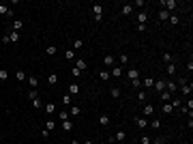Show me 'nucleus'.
Returning <instances> with one entry per match:
<instances>
[{"mask_svg": "<svg viewBox=\"0 0 193 144\" xmlns=\"http://www.w3.org/2000/svg\"><path fill=\"white\" fill-rule=\"evenodd\" d=\"M176 84H178V90H180L182 95H191V90H193V84H191V82H187L185 78H180Z\"/></svg>", "mask_w": 193, "mask_h": 144, "instance_id": "1", "label": "nucleus"}, {"mask_svg": "<svg viewBox=\"0 0 193 144\" xmlns=\"http://www.w3.org/2000/svg\"><path fill=\"white\" fill-rule=\"evenodd\" d=\"M159 5H161V7H163V9H165L167 13H172V11H174V9L178 7V2H176V0H161Z\"/></svg>", "mask_w": 193, "mask_h": 144, "instance_id": "2", "label": "nucleus"}, {"mask_svg": "<svg viewBox=\"0 0 193 144\" xmlns=\"http://www.w3.org/2000/svg\"><path fill=\"white\" fill-rule=\"evenodd\" d=\"M92 13H94V19H97V22L103 19V7H101V5H92Z\"/></svg>", "mask_w": 193, "mask_h": 144, "instance_id": "3", "label": "nucleus"}, {"mask_svg": "<svg viewBox=\"0 0 193 144\" xmlns=\"http://www.w3.org/2000/svg\"><path fill=\"white\" fill-rule=\"evenodd\" d=\"M152 114H155V105H152V103H144V108H142V116H146V118H148V116H152Z\"/></svg>", "mask_w": 193, "mask_h": 144, "instance_id": "4", "label": "nucleus"}, {"mask_svg": "<svg viewBox=\"0 0 193 144\" xmlns=\"http://www.w3.org/2000/svg\"><path fill=\"white\" fill-rule=\"evenodd\" d=\"M123 73H125V69L120 67V65H114V67H112V71H110V75H112V78H120Z\"/></svg>", "mask_w": 193, "mask_h": 144, "instance_id": "5", "label": "nucleus"}, {"mask_svg": "<svg viewBox=\"0 0 193 144\" xmlns=\"http://www.w3.org/2000/svg\"><path fill=\"white\" fill-rule=\"evenodd\" d=\"M0 15H7V17H13V9H9L7 5L0 2Z\"/></svg>", "mask_w": 193, "mask_h": 144, "instance_id": "6", "label": "nucleus"}, {"mask_svg": "<svg viewBox=\"0 0 193 144\" xmlns=\"http://www.w3.org/2000/svg\"><path fill=\"white\" fill-rule=\"evenodd\" d=\"M135 125L137 127H148V118L146 116H135Z\"/></svg>", "mask_w": 193, "mask_h": 144, "instance_id": "7", "label": "nucleus"}, {"mask_svg": "<svg viewBox=\"0 0 193 144\" xmlns=\"http://www.w3.org/2000/svg\"><path fill=\"white\" fill-rule=\"evenodd\" d=\"M127 78H129V82H131V80H137V78H139V71L131 67V69L127 71Z\"/></svg>", "mask_w": 193, "mask_h": 144, "instance_id": "8", "label": "nucleus"}, {"mask_svg": "<svg viewBox=\"0 0 193 144\" xmlns=\"http://www.w3.org/2000/svg\"><path fill=\"white\" fill-rule=\"evenodd\" d=\"M114 140H116V142H120V144H123V142L127 140V131H123V129H120V131H118V133L114 136Z\"/></svg>", "mask_w": 193, "mask_h": 144, "instance_id": "9", "label": "nucleus"}, {"mask_svg": "<svg viewBox=\"0 0 193 144\" xmlns=\"http://www.w3.org/2000/svg\"><path fill=\"white\" fill-rule=\"evenodd\" d=\"M148 22V13L146 11H139L137 13V24H146Z\"/></svg>", "mask_w": 193, "mask_h": 144, "instance_id": "10", "label": "nucleus"}, {"mask_svg": "<svg viewBox=\"0 0 193 144\" xmlns=\"http://www.w3.org/2000/svg\"><path fill=\"white\" fill-rule=\"evenodd\" d=\"M167 24H172V26H178L180 24V17L176 13H170V19H167Z\"/></svg>", "mask_w": 193, "mask_h": 144, "instance_id": "11", "label": "nucleus"}, {"mask_svg": "<svg viewBox=\"0 0 193 144\" xmlns=\"http://www.w3.org/2000/svg\"><path fill=\"white\" fill-rule=\"evenodd\" d=\"M43 112L54 114V112H56V103H52V101H50V103H45V105H43Z\"/></svg>", "mask_w": 193, "mask_h": 144, "instance_id": "12", "label": "nucleus"}, {"mask_svg": "<svg viewBox=\"0 0 193 144\" xmlns=\"http://www.w3.org/2000/svg\"><path fill=\"white\" fill-rule=\"evenodd\" d=\"M120 13H123L125 17H127V15H131V13H133V5H123V9H120Z\"/></svg>", "mask_w": 193, "mask_h": 144, "instance_id": "13", "label": "nucleus"}, {"mask_svg": "<svg viewBox=\"0 0 193 144\" xmlns=\"http://www.w3.org/2000/svg\"><path fill=\"white\" fill-rule=\"evenodd\" d=\"M75 69H80V71H86V69H88V65H86V60H82V58H77V60H75Z\"/></svg>", "mask_w": 193, "mask_h": 144, "instance_id": "14", "label": "nucleus"}, {"mask_svg": "<svg viewBox=\"0 0 193 144\" xmlns=\"http://www.w3.org/2000/svg\"><path fill=\"white\" fill-rule=\"evenodd\" d=\"M11 26H13V30H15V32H19V30L24 28V22H21V19H13Z\"/></svg>", "mask_w": 193, "mask_h": 144, "instance_id": "15", "label": "nucleus"}, {"mask_svg": "<svg viewBox=\"0 0 193 144\" xmlns=\"http://www.w3.org/2000/svg\"><path fill=\"white\" fill-rule=\"evenodd\" d=\"M146 99H148V92L137 90V101H139V103H146Z\"/></svg>", "mask_w": 193, "mask_h": 144, "instance_id": "16", "label": "nucleus"}, {"mask_svg": "<svg viewBox=\"0 0 193 144\" xmlns=\"http://www.w3.org/2000/svg\"><path fill=\"white\" fill-rule=\"evenodd\" d=\"M60 127H62V131H67V133H69L71 129H73V123H71V121H62V123H60Z\"/></svg>", "mask_w": 193, "mask_h": 144, "instance_id": "17", "label": "nucleus"}, {"mask_svg": "<svg viewBox=\"0 0 193 144\" xmlns=\"http://www.w3.org/2000/svg\"><path fill=\"white\" fill-rule=\"evenodd\" d=\"M103 65H105V67H114V65H116V58H114V56H105V58H103Z\"/></svg>", "mask_w": 193, "mask_h": 144, "instance_id": "18", "label": "nucleus"}, {"mask_svg": "<svg viewBox=\"0 0 193 144\" xmlns=\"http://www.w3.org/2000/svg\"><path fill=\"white\" fill-rule=\"evenodd\" d=\"M99 125H103V127L110 125V116H107V114H101V116H99Z\"/></svg>", "mask_w": 193, "mask_h": 144, "instance_id": "19", "label": "nucleus"}, {"mask_svg": "<svg viewBox=\"0 0 193 144\" xmlns=\"http://www.w3.org/2000/svg\"><path fill=\"white\" fill-rule=\"evenodd\" d=\"M77 92H80V84H71V86H69V95H71V97L77 95Z\"/></svg>", "mask_w": 193, "mask_h": 144, "instance_id": "20", "label": "nucleus"}, {"mask_svg": "<svg viewBox=\"0 0 193 144\" xmlns=\"http://www.w3.org/2000/svg\"><path fill=\"white\" fill-rule=\"evenodd\" d=\"M9 41H11V43H17V41H19V32L11 30V32H9Z\"/></svg>", "mask_w": 193, "mask_h": 144, "instance_id": "21", "label": "nucleus"}, {"mask_svg": "<svg viewBox=\"0 0 193 144\" xmlns=\"http://www.w3.org/2000/svg\"><path fill=\"white\" fill-rule=\"evenodd\" d=\"M28 84H30L32 88H37V86H39V78H37V75H28Z\"/></svg>", "mask_w": 193, "mask_h": 144, "instance_id": "22", "label": "nucleus"}, {"mask_svg": "<svg viewBox=\"0 0 193 144\" xmlns=\"http://www.w3.org/2000/svg\"><path fill=\"white\" fill-rule=\"evenodd\" d=\"M155 88H157L159 92H163V90H165V80H157V82H155Z\"/></svg>", "mask_w": 193, "mask_h": 144, "instance_id": "23", "label": "nucleus"}, {"mask_svg": "<svg viewBox=\"0 0 193 144\" xmlns=\"http://www.w3.org/2000/svg\"><path fill=\"white\" fill-rule=\"evenodd\" d=\"M99 78H101L103 82H107V80L112 78V75H110V71H105V69H101V71H99Z\"/></svg>", "mask_w": 193, "mask_h": 144, "instance_id": "24", "label": "nucleus"}, {"mask_svg": "<svg viewBox=\"0 0 193 144\" xmlns=\"http://www.w3.org/2000/svg\"><path fill=\"white\" fill-rule=\"evenodd\" d=\"M161 112H163V114H172V112H174V108H172V103H163V108H161Z\"/></svg>", "mask_w": 193, "mask_h": 144, "instance_id": "25", "label": "nucleus"}, {"mask_svg": "<svg viewBox=\"0 0 193 144\" xmlns=\"http://www.w3.org/2000/svg\"><path fill=\"white\" fill-rule=\"evenodd\" d=\"M80 112H82V108H80V105H71V110H69V114H71V116H80Z\"/></svg>", "mask_w": 193, "mask_h": 144, "instance_id": "26", "label": "nucleus"}, {"mask_svg": "<svg viewBox=\"0 0 193 144\" xmlns=\"http://www.w3.org/2000/svg\"><path fill=\"white\" fill-rule=\"evenodd\" d=\"M58 121H60V123H62V121H69V112H67V110H60V112H58Z\"/></svg>", "mask_w": 193, "mask_h": 144, "instance_id": "27", "label": "nucleus"}, {"mask_svg": "<svg viewBox=\"0 0 193 144\" xmlns=\"http://www.w3.org/2000/svg\"><path fill=\"white\" fill-rule=\"evenodd\" d=\"M110 95H112L114 99H118V97H120V88H118V86H112V88H110Z\"/></svg>", "mask_w": 193, "mask_h": 144, "instance_id": "28", "label": "nucleus"}, {"mask_svg": "<svg viewBox=\"0 0 193 144\" xmlns=\"http://www.w3.org/2000/svg\"><path fill=\"white\" fill-rule=\"evenodd\" d=\"M45 52L50 54V56H56V52H58V47H56V45H47V47H45Z\"/></svg>", "mask_w": 193, "mask_h": 144, "instance_id": "29", "label": "nucleus"}, {"mask_svg": "<svg viewBox=\"0 0 193 144\" xmlns=\"http://www.w3.org/2000/svg\"><path fill=\"white\" fill-rule=\"evenodd\" d=\"M170 99H172V95L167 92V90H163V92H161V101H163V103H170Z\"/></svg>", "mask_w": 193, "mask_h": 144, "instance_id": "30", "label": "nucleus"}, {"mask_svg": "<svg viewBox=\"0 0 193 144\" xmlns=\"http://www.w3.org/2000/svg\"><path fill=\"white\" fill-rule=\"evenodd\" d=\"M159 19H161V22H167V19H170V13H167L165 9H161V11H159Z\"/></svg>", "mask_w": 193, "mask_h": 144, "instance_id": "31", "label": "nucleus"}, {"mask_svg": "<svg viewBox=\"0 0 193 144\" xmlns=\"http://www.w3.org/2000/svg\"><path fill=\"white\" fill-rule=\"evenodd\" d=\"M15 75H17V80H19V82H24V80H28V75H26V71H21V69H17V73H15Z\"/></svg>", "mask_w": 193, "mask_h": 144, "instance_id": "32", "label": "nucleus"}, {"mask_svg": "<svg viewBox=\"0 0 193 144\" xmlns=\"http://www.w3.org/2000/svg\"><path fill=\"white\" fill-rule=\"evenodd\" d=\"M45 129H47V131H54V129H56V123H54V118H50V121L45 123Z\"/></svg>", "mask_w": 193, "mask_h": 144, "instance_id": "33", "label": "nucleus"}, {"mask_svg": "<svg viewBox=\"0 0 193 144\" xmlns=\"http://www.w3.org/2000/svg\"><path fill=\"white\" fill-rule=\"evenodd\" d=\"M161 60H163L165 65H170V62H172V54H170V52H163V56H161Z\"/></svg>", "mask_w": 193, "mask_h": 144, "instance_id": "34", "label": "nucleus"}, {"mask_svg": "<svg viewBox=\"0 0 193 144\" xmlns=\"http://www.w3.org/2000/svg\"><path fill=\"white\" fill-rule=\"evenodd\" d=\"M148 127H155V129H159V127H161V118H152V121L148 123Z\"/></svg>", "mask_w": 193, "mask_h": 144, "instance_id": "35", "label": "nucleus"}, {"mask_svg": "<svg viewBox=\"0 0 193 144\" xmlns=\"http://www.w3.org/2000/svg\"><path fill=\"white\" fill-rule=\"evenodd\" d=\"M167 75H176V65H174V62L167 65Z\"/></svg>", "mask_w": 193, "mask_h": 144, "instance_id": "36", "label": "nucleus"}, {"mask_svg": "<svg viewBox=\"0 0 193 144\" xmlns=\"http://www.w3.org/2000/svg\"><path fill=\"white\" fill-rule=\"evenodd\" d=\"M82 47H84V41L75 39V41H73V52H75V50H82Z\"/></svg>", "mask_w": 193, "mask_h": 144, "instance_id": "37", "label": "nucleus"}, {"mask_svg": "<svg viewBox=\"0 0 193 144\" xmlns=\"http://www.w3.org/2000/svg\"><path fill=\"white\" fill-rule=\"evenodd\" d=\"M56 82H58V75H54V73H52V75H47V84H50V86H54Z\"/></svg>", "mask_w": 193, "mask_h": 144, "instance_id": "38", "label": "nucleus"}, {"mask_svg": "<svg viewBox=\"0 0 193 144\" xmlns=\"http://www.w3.org/2000/svg\"><path fill=\"white\" fill-rule=\"evenodd\" d=\"M5 80H9V71L7 69H0V82H5Z\"/></svg>", "mask_w": 193, "mask_h": 144, "instance_id": "39", "label": "nucleus"}, {"mask_svg": "<svg viewBox=\"0 0 193 144\" xmlns=\"http://www.w3.org/2000/svg\"><path fill=\"white\" fill-rule=\"evenodd\" d=\"M142 84L146 86V88H152V86H155V80H152V78H146V80H144Z\"/></svg>", "mask_w": 193, "mask_h": 144, "instance_id": "40", "label": "nucleus"}, {"mask_svg": "<svg viewBox=\"0 0 193 144\" xmlns=\"http://www.w3.org/2000/svg\"><path fill=\"white\" fill-rule=\"evenodd\" d=\"M125 65H129V56L127 54H120V67H125Z\"/></svg>", "mask_w": 193, "mask_h": 144, "instance_id": "41", "label": "nucleus"}, {"mask_svg": "<svg viewBox=\"0 0 193 144\" xmlns=\"http://www.w3.org/2000/svg\"><path fill=\"white\" fill-rule=\"evenodd\" d=\"M28 97H30V101H34V99H39V92H37V88H32V90L28 92Z\"/></svg>", "mask_w": 193, "mask_h": 144, "instance_id": "42", "label": "nucleus"}, {"mask_svg": "<svg viewBox=\"0 0 193 144\" xmlns=\"http://www.w3.org/2000/svg\"><path fill=\"white\" fill-rule=\"evenodd\" d=\"M32 105H34V110H43V101H41V99H34Z\"/></svg>", "mask_w": 193, "mask_h": 144, "instance_id": "43", "label": "nucleus"}, {"mask_svg": "<svg viewBox=\"0 0 193 144\" xmlns=\"http://www.w3.org/2000/svg\"><path fill=\"white\" fill-rule=\"evenodd\" d=\"M139 142H142V144H150V142H152V140H150V138H148V136H142V138H139Z\"/></svg>", "mask_w": 193, "mask_h": 144, "instance_id": "44", "label": "nucleus"}, {"mask_svg": "<svg viewBox=\"0 0 193 144\" xmlns=\"http://www.w3.org/2000/svg\"><path fill=\"white\" fill-rule=\"evenodd\" d=\"M62 103H64V105H71V95H64V97H62Z\"/></svg>", "mask_w": 193, "mask_h": 144, "instance_id": "45", "label": "nucleus"}, {"mask_svg": "<svg viewBox=\"0 0 193 144\" xmlns=\"http://www.w3.org/2000/svg\"><path fill=\"white\" fill-rule=\"evenodd\" d=\"M131 86H133V88H139V86H142V82H139V78H137V80H131Z\"/></svg>", "mask_w": 193, "mask_h": 144, "instance_id": "46", "label": "nucleus"}, {"mask_svg": "<svg viewBox=\"0 0 193 144\" xmlns=\"http://www.w3.org/2000/svg\"><path fill=\"white\" fill-rule=\"evenodd\" d=\"M172 108H178V110H180V108H182V103H180V99H174V101H172Z\"/></svg>", "mask_w": 193, "mask_h": 144, "instance_id": "47", "label": "nucleus"}, {"mask_svg": "<svg viewBox=\"0 0 193 144\" xmlns=\"http://www.w3.org/2000/svg\"><path fill=\"white\" fill-rule=\"evenodd\" d=\"M64 56H67V58H75V52H73V50H67Z\"/></svg>", "mask_w": 193, "mask_h": 144, "instance_id": "48", "label": "nucleus"}, {"mask_svg": "<svg viewBox=\"0 0 193 144\" xmlns=\"http://www.w3.org/2000/svg\"><path fill=\"white\" fill-rule=\"evenodd\" d=\"M137 32H146V24H137Z\"/></svg>", "mask_w": 193, "mask_h": 144, "instance_id": "49", "label": "nucleus"}, {"mask_svg": "<svg viewBox=\"0 0 193 144\" xmlns=\"http://www.w3.org/2000/svg\"><path fill=\"white\" fill-rule=\"evenodd\" d=\"M80 73H82V71H80V69H75V67H73V69H71V75H75V78H80Z\"/></svg>", "mask_w": 193, "mask_h": 144, "instance_id": "50", "label": "nucleus"}, {"mask_svg": "<svg viewBox=\"0 0 193 144\" xmlns=\"http://www.w3.org/2000/svg\"><path fill=\"white\" fill-rule=\"evenodd\" d=\"M155 144H165V138H155Z\"/></svg>", "mask_w": 193, "mask_h": 144, "instance_id": "51", "label": "nucleus"}, {"mask_svg": "<svg viewBox=\"0 0 193 144\" xmlns=\"http://www.w3.org/2000/svg\"><path fill=\"white\" fill-rule=\"evenodd\" d=\"M71 144H82V142H77V140H73V142H71Z\"/></svg>", "mask_w": 193, "mask_h": 144, "instance_id": "52", "label": "nucleus"}, {"mask_svg": "<svg viewBox=\"0 0 193 144\" xmlns=\"http://www.w3.org/2000/svg\"><path fill=\"white\" fill-rule=\"evenodd\" d=\"M82 144H92V142H90V140H86V142H82Z\"/></svg>", "mask_w": 193, "mask_h": 144, "instance_id": "53", "label": "nucleus"}]
</instances>
